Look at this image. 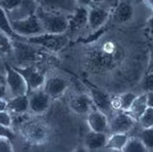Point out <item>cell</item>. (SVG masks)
Instances as JSON below:
<instances>
[{"label": "cell", "instance_id": "6da1fadb", "mask_svg": "<svg viewBox=\"0 0 153 152\" xmlns=\"http://www.w3.org/2000/svg\"><path fill=\"white\" fill-rule=\"evenodd\" d=\"M123 47L112 40H107L92 47L84 55L83 65L91 74H103L114 70L124 58Z\"/></svg>", "mask_w": 153, "mask_h": 152}, {"label": "cell", "instance_id": "7a4b0ae2", "mask_svg": "<svg viewBox=\"0 0 153 152\" xmlns=\"http://www.w3.org/2000/svg\"><path fill=\"white\" fill-rule=\"evenodd\" d=\"M35 14L38 16L45 33L65 34L69 30V17L66 15L41 6L37 8Z\"/></svg>", "mask_w": 153, "mask_h": 152}, {"label": "cell", "instance_id": "3957f363", "mask_svg": "<svg viewBox=\"0 0 153 152\" xmlns=\"http://www.w3.org/2000/svg\"><path fill=\"white\" fill-rule=\"evenodd\" d=\"M11 22L13 30L19 38L28 39L45 33L42 23L35 13L22 19H13Z\"/></svg>", "mask_w": 153, "mask_h": 152}, {"label": "cell", "instance_id": "277c9868", "mask_svg": "<svg viewBox=\"0 0 153 152\" xmlns=\"http://www.w3.org/2000/svg\"><path fill=\"white\" fill-rule=\"evenodd\" d=\"M26 42L31 45L40 46L52 53H58L62 50L68 44H69V37L65 34H51L43 33L35 37L25 39Z\"/></svg>", "mask_w": 153, "mask_h": 152}, {"label": "cell", "instance_id": "5b68a950", "mask_svg": "<svg viewBox=\"0 0 153 152\" xmlns=\"http://www.w3.org/2000/svg\"><path fill=\"white\" fill-rule=\"evenodd\" d=\"M5 82L8 93L12 97L28 95L29 89L23 76L15 67L5 64Z\"/></svg>", "mask_w": 153, "mask_h": 152}, {"label": "cell", "instance_id": "8992f818", "mask_svg": "<svg viewBox=\"0 0 153 152\" xmlns=\"http://www.w3.org/2000/svg\"><path fill=\"white\" fill-rule=\"evenodd\" d=\"M22 134L28 142L33 145H41L49 138L50 130L44 122L31 121L22 128Z\"/></svg>", "mask_w": 153, "mask_h": 152}, {"label": "cell", "instance_id": "52a82bcc", "mask_svg": "<svg viewBox=\"0 0 153 152\" xmlns=\"http://www.w3.org/2000/svg\"><path fill=\"white\" fill-rule=\"evenodd\" d=\"M15 68L23 76V78H25L28 85L29 92L42 89L44 85H45V82L47 81L45 76L36 67L31 65H26V66L15 67Z\"/></svg>", "mask_w": 153, "mask_h": 152}, {"label": "cell", "instance_id": "ba28073f", "mask_svg": "<svg viewBox=\"0 0 153 152\" xmlns=\"http://www.w3.org/2000/svg\"><path fill=\"white\" fill-rule=\"evenodd\" d=\"M136 120L126 111H117L110 120L111 134H128L135 125Z\"/></svg>", "mask_w": 153, "mask_h": 152}, {"label": "cell", "instance_id": "9c48e42d", "mask_svg": "<svg viewBox=\"0 0 153 152\" xmlns=\"http://www.w3.org/2000/svg\"><path fill=\"white\" fill-rule=\"evenodd\" d=\"M86 85L89 88V95L93 102L94 108L108 115L114 110L111 107V97L107 92L92 85L91 83H86Z\"/></svg>", "mask_w": 153, "mask_h": 152}, {"label": "cell", "instance_id": "30bf717a", "mask_svg": "<svg viewBox=\"0 0 153 152\" xmlns=\"http://www.w3.org/2000/svg\"><path fill=\"white\" fill-rule=\"evenodd\" d=\"M14 53L19 63L25 66L31 62L37 61L40 58L39 53L28 42L25 43L22 41H14Z\"/></svg>", "mask_w": 153, "mask_h": 152}, {"label": "cell", "instance_id": "8fae6325", "mask_svg": "<svg viewBox=\"0 0 153 152\" xmlns=\"http://www.w3.org/2000/svg\"><path fill=\"white\" fill-rule=\"evenodd\" d=\"M28 98H29V111L34 114H42L46 113L50 107L51 99L43 88L29 92Z\"/></svg>", "mask_w": 153, "mask_h": 152}, {"label": "cell", "instance_id": "7c38bea8", "mask_svg": "<svg viewBox=\"0 0 153 152\" xmlns=\"http://www.w3.org/2000/svg\"><path fill=\"white\" fill-rule=\"evenodd\" d=\"M86 121L90 131L98 133H108V131H110V120L108 115L97 109H93L87 114Z\"/></svg>", "mask_w": 153, "mask_h": 152}, {"label": "cell", "instance_id": "4fadbf2b", "mask_svg": "<svg viewBox=\"0 0 153 152\" xmlns=\"http://www.w3.org/2000/svg\"><path fill=\"white\" fill-rule=\"evenodd\" d=\"M108 18H110V11L97 6L91 7L88 13V27L94 33L98 32L102 29Z\"/></svg>", "mask_w": 153, "mask_h": 152}, {"label": "cell", "instance_id": "5bb4252c", "mask_svg": "<svg viewBox=\"0 0 153 152\" xmlns=\"http://www.w3.org/2000/svg\"><path fill=\"white\" fill-rule=\"evenodd\" d=\"M69 105L71 110L79 115H87L92 110L95 109L90 95L85 93H79L72 97Z\"/></svg>", "mask_w": 153, "mask_h": 152}, {"label": "cell", "instance_id": "9a60e30c", "mask_svg": "<svg viewBox=\"0 0 153 152\" xmlns=\"http://www.w3.org/2000/svg\"><path fill=\"white\" fill-rule=\"evenodd\" d=\"M68 87V82L61 77H51L47 79L43 89L51 99L60 97Z\"/></svg>", "mask_w": 153, "mask_h": 152}, {"label": "cell", "instance_id": "2e32d148", "mask_svg": "<svg viewBox=\"0 0 153 152\" xmlns=\"http://www.w3.org/2000/svg\"><path fill=\"white\" fill-rule=\"evenodd\" d=\"M88 13L89 9L76 6L72 16L69 17V30L71 32H76L88 25Z\"/></svg>", "mask_w": 153, "mask_h": 152}, {"label": "cell", "instance_id": "e0dca14e", "mask_svg": "<svg viewBox=\"0 0 153 152\" xmlns=\"http://www.w3.org/2000/svg\"><path fill=\"white\" fill-rule=\"evenodd\" d=\"M134 6L132 5L131 2L127 1V0H122L114 8L112 16H114V21L115 22L123 24V23L130 22L134 18Z\"/></svg>", "mask_w": 153, "mask_h": 152}, {"label": "cell", "instance_id": "ac0fdd59", "mask_svg": "<svg viewBox=\"0 0 153 152\" xmlns=\"http://www.w3.org/2000/svg\"><path fill=\"white\" fill-rule=\"evenodd\" d=\"M108 139L107 133H98V132L89 131L84 137V146L88 150H97L106 147Z\"/></svg>", "mask_w": 153, "mask_h": 152}, {"label": "cell", "instance_id": "d6986e66", "mask_svg": "<svg viewBox=\"0 0 153 152\" xmlns=\"http://www.w3.org/2000/svg\"><path fill=\"white\" fill-rule=\"evenodd\" d=\"M8 110L16 114H23L29 111L28 95L16 96L8 100Z\"/></svg>", "mask_w": 153, "mask_h": 152}, {"label": "cell", "instance_id": "ffe728a7", "mask_svg": "<svg viewBox=\"0 0 153 152\" xmlns=\"http://www.w3.org/2000/svg\"><path fill=\"white\" fill-rule=\"evenodd\" d=\"M148 107L149 106H148L147 94L143 93V94L137 96L136 100L127 113L130 114V116H132L136 121H139V119L144 113V111L148 109Z\"/></svg>", "mask_w": 153, "mask_h": 152}, {"label": "cell", "instance_id": "44dd1931", "mask_svg": "<svg viewBox=\"0 0 153 152\" xmlns=\"http://www.w3.org/2000/svg\"><path fill=\"white\" fill-rule=\"evenodd\" d=\"M128 134H111L108 136V139L106 145V148L115 151H122L129 141Z\"/></svg>", "mask_w": 153, "mask_h": 152}, {"label": "cell", "instance_id": "7402d4cb", "mask_svg": "<svg viewBox=\"0 0 153 152\" xmlns=\"http://www.w3.org/2000/svg\"><path fill=\"white\" fill-rule=\"evenodd\" d=\"M0 28H1L2 33H5L9 37L13 38H19V36L15 33L12 27V22L7 16V12L4 9H0Z\"/></svg>", "mask_w": 153, "mask_h": 152}, {"label": "cell", "instance_id": "603a6c76", "mask_svg": "<svg viewBox=\"0 0 153 152\" xmlns=\"http://www.w3.org/2000/svg\"><path fill=\"white\" fill-rule=\"evenodd\" d=\"M122 152H147V148L140 138H130Z\"/></svg>", "mask_w": 153, "mask_h": 152}, {"label": "cell", "instance_id": "cb8c5ba5", "mask_svg": "<svg viewBox=\"0 0 153 152\" xmlns=\"http://www.w3.org/2000/svg\"><path fill=\"white\" fill-rule=\"evenodd\" d=\"M0 50L2 55H8L14 53V40L2 32L0 35Z\"/></svg>", "mask_w": 153, "mask_h": 152}, {"label": "cell", "instance_id": "d4e9b609", "mask_svg": "<svg viewBox=\"0 0 153 152\" xmlns=\"http://www.w3.org/2000/svg\"><path fill=\"white\" fill-rule=\"evenodd\" d=\"M137 96L135 93L133 92H125V93H122L118 95V99L120 102V110L121 111H127L130 110L131 106L133 105V103L136 100Z\"/></svg>", "mask_w": 153, "mask_h": 152}, {"label": "cell", "instance_id": "484cf974", "mask_svg": "<svg viewBox=\"0 0 153 152\" xmlns=\"http://www.w3.org/2000/svg\"><path fill=\"white\" fill-rule=\"evenodd\" d=\"M138 122L143 127V129L153 128V108L148 107V109L144 111V113L140 116Z\"/></svg>", "mask_w": 153, "mask_h": 152}, {"label": "cell", "instance_id": "4316f807", "mask_svg": "<svg viewBox=\"0 0 153 152\" xmlns=\"http://www.w3.org/2000/svg\"><path fill=\"white\" fill-rule=\"evenodd\" d=\"M140 139L146 145L147 150H152L153 149V128L143 129V131L140 134Z\"/></svg>", "mask_w": 153, "mask_h": 152}, {"label": "cell", "instance_id": "83f0119b", "mask_svg": "<svg viewBox=\"0 0 153 152\" xmlns=\"http://www.w3.org/2000/svg\"><path fill=\"white\" fill-rule=\"evenodd\" d=\"M142 87L144 93L153 92V72H147L142 82Z\"/></svg>", "mask_w": 153, "mask_h": 152}, {"label": "cell", "instance_id": "f1b7e54d", "mask_svg": "<svg viewBox=\"0 0 153 152\" xmlns=\"http://www.w3.org/2000/svg\"><path fill=\"white\" fill-rule=\"evenodd\" d=\"M13 125V117L9 110L0 111V126L11 128Z\"/></svg>", "mask_w": 153, "mask_h": 152}, {"label": "cell", "instance_id": "f546056e", "mask_svg": "<svg viewBox=\"0 0 153 152\" xmlns=\"http://www.w3.org/2000/svg\"><path fill=\"white\" fill-rule=\"evenodd\" d=\"M22 0H1V8L7 11H14L22 5Z\"/></svg>", "mask_w": 153, "mask_h": 152}, {"label": "cell", "instance_id": "4dcf8cb0", "mask_svg": "<svg viewBox=\"0 0 153 152\" xmlns=\"http://www.w3.org/2000/svg\"><path fill=\"white\" fill-rule=\"evenodd\" d=\"M0 152H14L13 143L10 139L0 137Z\"/></svg>", "mask_w": 153, "mask_h": 152}, {"label": "cell", "instance_id": "1f68e13d", "mask_svg": "<svg viewBox=\"0 0 153 152\" xmlns=\"http://www.w3.org/2000/svg\"><path fill=\"white\" fill-rule=\"evenodd\" d=\"M75 2L76 3L78 6L87 8V9H90V8L93 7V5H94L93 2H92V0H75Z\"/></svg>", "mask_w": 153, "mask_h": 152}, {"label": "cell", "instance_id": "d6a6232c", "mask_svg": "<svg viewBox=\"0 0 153 152\" xmlns=\"http://www.w3.org/2000/svg\"><path fill=\"white\" fill-rule=\"evenodd\" d=\"M0 129H1V136H0V137H6L10 139H12L14 138V133L11 131V128L1 127Z\"/></svg>", "mask_w": 153, "mask_h": 152}, {"label": "cell", "instance_id": "836d02e7", "mask_svg": "<svg viewBox=\"0 0 153 152\" xmlns=\"http://www.w3.org/2000/svg\"><path fill=\"white\" fill-rule=\"evenodd\" d=\"M147 72H153V43L150 45V50H149V61H148Z\"/></svg>", "mask_w": 153, "mask_h": 152}, {"label": "cell", "instance_id": "e575fe53", "mask_svg": "<svg viewBox=\"0 0 153 152\" xmlns=\"http://www.w3.org/2000/svg\"><path fill=\"white\" fill-rule=\"evenodd\" d=\"M8 110V100L1 99L0 100V111Z\"/></svg>", "mask_w": 153, "mask_h": 152}, {"label": "cell", "instance_id": "d590c367", "mask_svg": "<svg viewBox=\"0 0 153 152\" xmlns=\"http://www.w3.org/2000/svg\"><path fill=\"white\" fill-rule=\"evenodd\" d=\"M72 152H89V150H88L84 145H79L78 147H76Z\"/></svg>", "mask_w": 153, "mask_h": 152}, {"label": "cell", "instance_id": "8d00e7d4", "mask_svg": "<svg viewBox=\"0 0 153 152\" xmlns=\"http://www.w3.org/2000/svg\"><path fill=\"white\" fill-rule=\"evenodd\" d=\"M147 94V99H148V106L153 108V92L151 93H146Z\"/></svg>", "mask_w": 153, "mask_h": 152}, {"label": "cell", "instance_id": "74e56055", "mask_svg": "<svg viewBox=\"0 0 153 152\" xmlns=\"http://www.w3.org/2000/svg\"><path fill=\"white\" fill-rule=\"evenodd\" d=\"M143 3L146 4L147 8H149L151 11H153V0H143Z\"/></svg>", "mask_w": 153, "mask_h": 152}, {"label": "cell", "instance_id": "f35d334b", "mask_svg": "<svg viewBox=\"0 0 153 152\" xmlns=\"http://www.w3.org/2000/svg\"><path fill=\"white\" fill-rule=\"evenodd\" d=\"M147 24H148V26H149V28L153 31V15L151 16V17H150L149 19H148Z\"/></svg>", "mask_w": 153, "mask_h": 152}, {"label": "cell", "instance_id": "ab89813d", "mask_svg": "<svg viewBox=\"0 0 153 152\" xmlns=\"http://www.w3.org/2000/svg\"><path fill=\"white\" fill-rule=\"evenodd\" d=\"M104 1H105V0H92L93 4H100V3H102Z\"/></svg>", "mask_w": 153, "mask_h": 152}, {"label": "cell", "instance_id": "60d3db41", "mask_svg": "<svg viewBox=\"0 0 153 152\" xmlns=\"http://www.w3.org/2000/svg\"><path fill=\"white\" fill-rule=\"evenodd\" d=\"M111 152H122V151H115V150H111Z\"/></svg>", "mask_w": 153, "mask_h": 152}]
</instances>
